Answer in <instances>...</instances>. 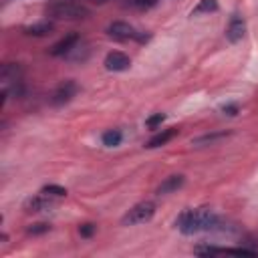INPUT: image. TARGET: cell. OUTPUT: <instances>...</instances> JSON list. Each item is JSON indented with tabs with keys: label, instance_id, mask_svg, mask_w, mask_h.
<instances>
[{
	"label": "cell",
	"instance_id": "6da1fadb",
	"mask_svg": "<svg viewBox=\"0 0 258 258\" xmlns=\"http://www.w3.org/2000/svg\"><path fill=\"white\" fill-rule=\"evenodd\" d=\"M175 226L181 234L189 236V234H198V232H212L218 230L220 226V218L208 210V208H198V210H183L177 220Z\"/></svg>",
	"mask_w": 258,
	"mask_h": 258
},
{
	"label": "cell",
	"instance_id": "7a4b0ae2",
	"mask_svg": "<svg viewBox=\"0 0 258 258\" xmlns=\"http://www.w3.org/2000/svg\"><path fill=\"white\" fill-rule=\"evenodd\" d=\"M46 14L56 20H81L89 16V8L75 0H52L46 6Z\"/></svg>",
	"mask_w": 258,
	"mask_h": 258
},
{
	"label": "cell",
	"instance_id": "3957f363",
	"mask_svg": "<svg viewBox=\"0 0 258 258\" xmlns=\"http://www.w3.org/2000/svg\"><path fill=\"white\" fill-rule=\"evenodd\" d=\"M153 214H155V204L153 202H149V200H145V202H139V204H135L123 218H121V224L123 226H137V224H145V222H149L151 218H153Z\"/></svg>",
	"mask_w": 258,
	"mask_h": 258
},
{
	"label": "cell",
	"instance_id": "277c9868",
	"mask_svg": "<svg viewBox=\"0 0 258 258\" xmlns=\"http://www.w3.org/2000/svg\"><path fill=\"white\" fill-rule=\"evenodd\" d=\"M107 34L111 36V38H115V40H131V38H137L139 36V32L131 26V24H127V22H121V20H115V22H111L109 26H107Z\"/></svg>",
	"mask_w": 258,
	"mask_h": 258
},
{
	"label": "cell",
	"instance_id": "5b68a950",
	"mask_svg": "<svg viewBox=\"0 0 258 258\" xmlns=\"http://www.w3.org/2000/svg\"><path fill=\"white\" fill-rule=\"evenodd\" d=\"M77 91H79V87H77L75 81H62V83L54 89V93H52V97H50V103H52V105H64V103H69V101L77 95Z\"/></svg>",
	"mask_w": 258,
	"mask_h": 258
},
{
	"label": "cell",
	"instance_id": "8992f818",
	"mask_svg": "<svg viewBox=\"0 0 258 258\" xmlns=\"http://www.w3.org/2000/svg\"><path fill=\"white\" fill-rule=\"evenodd\" d=\"M105 69L107 71H113V73H123V71H127L129 67H131V58L125 54V52H121V50H111L107 56H105Z\"/></svg>",
	"mask_w": 258,
	"mask_h": 258
},
{
	"label": "cell",
	"instance_id": "52a82bcc",
	"mask_svg": "<svg viewBox=\"0 0 258 258\" xmlns=\"http://www.w3.org/2000/svg\"><path fill=\"white\" fill-rule=\"evenodd\" d=\"M54 206V198H50V196H46V194H38V196H34V198H28L26 202H24V210L26 212H30V214H38V212H46V210H50Z\"/></svg>",
	"mask_w": 258,
	"mask_h": 258
},
{
	"label": "cell",
	"instance_id": "ba28073f",
	"mask_svg": "<svg viewBox=\"0 0 258 258\" xmlns=\"http://www.w3.org/2000/svg\"><path fill=\"white\" fill-rule=\"evenodd\" d=\"M244 34H246V22H244V18L240 14H234L230 18L228 28H226V38L230 42H238V40L244 38Z\"/></svg>",
	"mask_w": 258,
	"mask_h": 258
},
{
	"label": "cell",
	"instance_id": "9c48e42d",
	"mask_svg": "<svg viewBox=\"0 0 258 258\" xmlns=\"http://www.w3.org/2000/svg\"><path fill=\"white\" fill-rule=\"evenodd\" d=\"M79 40H81V36H79L77 32H73V34H67L64 38H60L58 42H54V44H52V48H50V54H52V56H67V54L73 50V46H75Z\"/></svg>",
	"mask_w": 258,
	"mask_h": 258
},
{
	"label": "cell",
	"instance_id": "30bf717a",
	"mask_svg": "<svg viewBox=\"0 0 258 258\" xmlns=\"http://www.w3.org/2000/svg\"><path fill=\"white\" fill-rule=\"evenodd\" d=\"M183 181H185V177H183L181 173H173V175L165 177V179H163V181L157 185L155 194H157V196H167V194H173V191H177V189L183 185Z\"/></svg>",
	"mask_w": 258,
	"mask_h": 258
},
{
	"label": "cell",
	"instance_id": "8fae6325",
	"mask_svg": "<svg viewBox=\"0 0 258 258\" xmlns=\"http://www.w3.org/2000/svg\"><path fill=\"white\" fill-rule=\"evenodd\" d=\"M177 135V129L175 127H171V129H165V131H161V133H155L149 141H147V149H155V147H161V145H165L169 139H173Z\"/></svg>",
	"mask_w": 258,
	"mask_h": 258
},
{
	"label": "cell",
	"instance_id": "7c38bea8",
	"mask_svg": "<svg viewBox=\"0 0 258 258\" xmlns=\"http://www.w3.org/2000/svg\"><path fill=\"white\" fill-rule=\"evenodd\" d=\"M52 22H36V24H32V26H26L24 28V32L26 34H30V36H46V34H50L52 32Z\"/></svg>",
	"mask_w": 258,
	"mask_h": 258
},
{
	"label": "cell",
	"instance_id": "4fadbf2b",
	"mask_svg": "<svg viewBox=\"0 0 258 258\" xmlns=\"http://www.w3.org/2000/svg\"><path fill=\"white\" fill-rule=\"evenodd\" d=\"M228 137V133H208V135H202V137H196L191 139V145L194 147H204V145H214L216 141Z\"/></svg>",
	"mask_w": 258,
	"mask_h": 258
},
{
	"label": "cell",
	"instance_id": "5bb4252c",
	"mask_svg": "<svg viewBox=\"0 0 258 258\" xmlns=\"http://www.w3.org/2000/svg\"><path fill=\"white\" fill-rule=\"evenodd\" d=\"M121 139H123V133L119 129H109L101 135V141H103L105 147H117L121 143Z\"/></svg>",
	"mask_w": 258,
	"mask_h": 258
},
{
	"label": "cell",
	"instance_id": "9a60e30c",
	"mask_svg": "<svg viewBox=\"0 0 258 258\" xmlns=\"http://www.w3.org/2000/svg\"><path fill=\"white\" fill-rule=\"evenodd\" d=\"M218 10V0H200L194 10H191V16H198V14H210V12H216Z\"/></svg>",
	"mask_w": 258,
	"mask_h": 258
},
{
	"label": "cell",
	"instance_id": "2e32d148",
	"mask_svg": "<svg viewBox=\"0 0 258 258\" xmlns=\"http://www.w3.org/2000/svg\"><path fill=\"white\" fill-rule=\"evenodd\" d=\"M87 56H89V48H87V44L83 40H79L64 58H69V60H85Z\"/></svg>",
	"mask_w": 258,
	"mask_h": 258
},
{
	"label": "cell",
	"instance_id": "e0dca14e",
	"mask_svg": "<svg viewBox=\"0 0 258 258\" xmlns=\"http://www.w3.org/2000/svg\"><path fill=\"white\" fill-rule=\"evenodd\" d=\"M42 194H46V196H50V198H64L67 196V189L62 187V185H56V183H48V185H42V189H40Z\"/></svg>",
	"mask_w": 258,
	"mask_h": 258
},
{
	"label": "cell",
	"instance_id": "ac0fdd59",
	"mask_svg": "<svg viewBox=\"0 0 258 258\" xmlns=\"http://www.w3.org/2000/svg\"><path fill=\"white\" fill-rule=\"evenodd\" d=\"M194 252H196V254H200V256H210V254H218V252H224V250H222V248H216V246L206 244V246H198Z\"/></svg>",
	"mask_w": 258,
	"mask_h": 258
},
{
	"label": "cell",
	"instance_id": "d6986e66",
	"mask_svg": "<svg viewBox=\"0 0 258 258\" xmlns=\"http://www.w3.org/2000/svg\"><path fill=\"white\" fill-rule=\"evenodd\" d=\"M163 121H165V115H163V113H155V115H151V117L145 121V125H147L149 129H155V127H159Z\"/></svg>",
	"mask_w": 258,
	"mask_h": 258
},
{
	"label": "cell",
	"instance_id": "ffe728a7",
	"mask_svg": "<svg viewBox=\"0 0 258 258\" xmlns=\"http://www.w3.org/2000/svg\"><path fill=\"white\" fill-rule=\"evenodd\" d=\"M48 230H50V226L44 224V222H40V224H32V226L26 228V232L32 234V236H36V234H44V232H48Z\"/></svg>",
	"mask_w": 258,
	"mask_h": 258
},
{
	"label": "cell",
	"instance_id": "44dd1931",
	"mask_svg": "<svg viewBox=\"0 0 258 258\" xmlns=\"http://www.w3.org/2000/svg\"><path fill=\"white\" fill-rule=\"evenodd\" d=\"M95 230H97V226H95V224H91V222H87V224L79 226V234H81L83 238H91V236L95 234Z\"/></svg>",
	"mask_w": 258,
	"mask_h": 258
},
{
	"label": "cell",
	"instance_id": "7402d4cb",
	"mask_svg": "<svg viewBox=\"0 0 258 258\" xmlns=\"http://www.w3.org/2000/svg\"><path fill=\"white\" fill-rule=\"evenodd\" d=\"M155 2L157 0H131V4L137 6V8H151Z\"/></svg>",
	"mask_w": 258,
	"mask_h": 258
},
{
	"label": "cell",
	"instance_id": "603a6c76",
	"mask_svg": "<svg viewBox=\"0 0 258 258\" xmlns=\"http://www.w3.org/2000/svg\"><path fill=\"white\" fill-rule=\"evenodd\" d=\"M222 113L228 115V117H234V115L238 113V107H236V105H224V107H222Z\"/></svg>",
	"mask_w": 258,
	"mask_h": 258
},
{
	"label": "cell",
	"instance_id": "cb8c5ba5",
	"mask_svg": "<svg viewBox=\"0 0 258 258\" xmlns=\"http://www.w3.org/2000/svg\"><path fill=\"white\" fill-rule=\"evenodd\" d=\"M91 2H99L101 4V2H107V0H91Z\"/></svg>",
	"mask_w": 258,
	"mask_h": 258
}]
</instances>
